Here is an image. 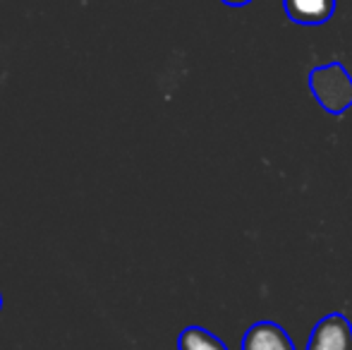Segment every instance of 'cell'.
Returning <instances> with one entry per match:
<instances>
[{
	"instance_id": "6da1fadb",
	"label": "cell",
	"mask_w": 352,
	"mask_h": 350,
	"mask_svg": "<svg viewBox=\"0 0 352 350\" xmlns=\"http://www.w3.org/2000/svg\"><path fill=\"white\" fill-rule=\"evenodd\" d=\"M309 89L329 113H343L352 106V77L340 63L314 67L309 72Z\"/></svg>"
},
{
	"instance_id": "7a4b0ae2",
	"label": "cell",
	"mask_w": 352,
	"mask_h": 350,
	"mask_svg": "<svg viewBox=\"0 0 352 350\" xmlns=\"http://www.w3.org/2000/svg\"><path fill=\"white\" fill-rule=\"evenodd\" d=\"M307 350H352V327L343 314H329L314 327Z\"/></svg>"
},
{
	"instance_id": "3957f363",
	"label": "cell",
	"mask_w": 352,
	"mask_h": 350,
	"mask_svg": "<svg viewBox=\"0 0 352 350\" xmlns=\"http://www.w3.org/2000/svg\"><path fill=\"white\" fill-rule=\"evenodd\" d=\"M283 8L290 22L316 27L333 17L336 0H283Z\"/></svg>"
},
{
	"instance_id": "277c9868",
	"label": "cell",
	"mask_w": 352,
	"mask_h": 350,
	"mask_svg": "<svg viewBox=\"0 0 352 350\" xmlns=\"http://www.w3.org/2000/svg\"><path fill=\"white\" fill-rule=\"evenodd\" d=\"M242 350H295V346L278 324L259 322L245 333Z\"/></svg>"
},
{
	"instance_id": "5b68a950",
	"label": "cell",
	"mask_w": 352,
	"mask_h": 350,
	"mask_svg": "<svg viewBox=\"0 0 352 350\" xmlns=\"http://www.w3.org/2000/svg\"><path fill=\"white\" fill-rule=\"evenodd\" d=\"M177 350H228L221 338H216L211 331L201 327H187L182 329L177 338Z\"/></svg>"
},
{
	"instance_id": "8992f818",
	"label": "cell",
	"mask_w": 352,
	"mask_h": 350,
	"mask_svg": "<svg viewBox=\"0 0 352 350\" xmlns=\"http://www.w3.org/2000/svg\"><path fill=\"white\" fill-rule=\"evenodd\" d=\"M223 5H228V8H245V5H250L252 0H221Z\"/></svg>"
},
{
	"instance_id": "52a82bcc",
	"label": "cell",
	"mask_w": 352,
	"mask_h": 350,
	"mask_svg": "<svg viewBox=\"0 0 352 350\" xmlns=\"http://www.w3.org/2000/svg\"><path fill=\"white\" fill-rule=\"evenodd\" d=\"M0 312H3V293H0Z\"/></svg>"
}]
</instances>
